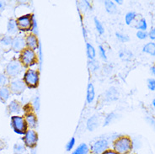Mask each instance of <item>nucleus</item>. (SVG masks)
Masks as SVG:
<instances>
[{
  "mask_svg": "<svg viewBox=\"0 0 155 154\" xmlns=\"http://www.w3.org/2000/svg\"><path fill=\"white\" fill-rule=\"evenodd\" d=\"M132 147V141L128 136H120L114 143V151L118 154H128Z\"/></svg>",
  "mask_w": 155,
  "mask_h": 154,
  "instance_id": "1",
  "label": "nucleus"
},
{
  "mask_svg": "<svg viewBox=\"0 0 155 154\" xmlns=\"http://www.w3.org/2000/svg\"><path fill=\"white\" fill-rule=\"evenodd\" d=\"M12 126L14 131L18 134H25L27 131V123L25 119L21 116H12L11 118Z\"/></svg>",
  "mask_w": 155,
  "mask_h": 154,
  "instance_id": "2",
  "label": "nucleus"
},
{
  "mask_svg": "<svg viewBox=\"0 0 155 154\" xmlns=\"http://www.w3.org/2000/svg\"><path fill=\"white\" fill-rule=\"evenodd\" d=\"M24 81L29 88H35L38 86L39 73L33 69H29L24 75Z\"/></svg>",
  "mask_w": 155,
  "mask_h": 154,
  "instance_id": "3",
  "label": "nucleus"
},
{
  "mask_svg": "<svg viewBox=\"0 0 155 154\" xmlns=\"http://www.w3.org/2000/svg\"><path fill=\"white\" fill-rule=\"evenodd\" d=\"M35 23V21L32 19V16L31 15H24L19 17L16 20V24H17V27L19 30L23 31H31L33 25Z\"/></svg>",
  "mask_w": 155,
  "mask_h": 154,
  "instance_id": "4",
  "label": "nucleus"
},
{
  "mask_svg": "<svg viewBox=\"0 0 155 154\" xmlns=\"http://www.w3.org/2000/svg\"><path fill=\"white\" fill-rule=\"evenodd\" d=\"M20 60L25 66H31L36 62V55L33 50L25 49L20 55Z\"/></svg>",
  "mask_w": 155,
  "mask_h": 154,
  "instance_id": "5",
  "label": "nucleus"
},
{
  "mask_svg": "<svg viewBox=\"0 0 155 154\" xmlns=\"http://www.w3.org/2000/svg\"><path fill=\"white\" fill-rule=\"evenodd\" d=\"M25 145L28 147H34L38 142V134L33 130L26 131L23 138Z\"/></svg>",
  "mask_w": 155,
  "mask_h": 154,
  "instance_id": "6",
  "label": "nucleus"
},
{
  "mask_svg": "<svg viewBox=\"0 0 155 154\" xmlns=\"http://www.w3.org/2000/svg\"><path fill=\"white\" fill-rule=\"evenodd\" d=\"M108 142L105 139H101L91 146V152L93 154H102L108 150Z\"/></svg>",
  "mask_w": 155,
  "mask_h": 154,
  "instance_id": "7",
  "label": "nucleus"
},
{
  "mask_svg": "<svg viewBox=\"0 0 155 154\" xmlns=\"http://www.w3.org/2000/svg\"><path fill=\"white\" fill-rule=\"evenodd\" d=\"M22 70V66L19 62L13 61L10 62L6 67V73L9 77H16L17 75H19L20 72Z\"/></svg>",
  "mask_w": 155,
  "mask_h": 154,
  "instance_id": "8",
  "label": "nucleus"
},
{
  "mask_svg": "<svg viewBox=\"0 0 155 154\" xmlns=\"http://www.w3.org/2000/svg\"><path fill=\"white\" fill-rule=\"evenodd\" d=\"M9 89L13 93L15 94H20L23 93L25 89V84L23 80L20 79H15L12 81L9 84Z\"/></svg>",
  "mask_w": 155,
  "mask_h": 154,
  "instance_id": "9",
  "label": "nucleus"
},
{
  "mask_svg": "<svg viewBox=\"0 0 155 154\" xmlns=\"http://www.w3.org/2000/svg\"><path fill=\"white\" fill-rule=\"evenodd\" d=\"M25 43H26V46L29 47V49H31V50H35V49L38 48L39 46L38 39L33 34H31L26 37Z\"/></svg>",
  "mask_w": 155,
  "mask_h": 154,
  "instance_id": "10",
  "label": "nucleus"
},
{
  "mask_svg": "<svg viewBox=\"0 0 155 154\" xmlns=\"http://www.w3.org/2000/svg\"><path fill=\"white\" fill-rule=\"evenodd\" d=\"M12 48L16 51H19L23 50L24 47L25 46V41L24 40L23 37L21 36H17L12 41Z\"/></svg>",
  "mask_w": 155,
  "mask_h": 154,
  "instance_id": "11",
  "label": "nucleus"
},
{
  "mask_svg": "<svg viewBox=\"0 0 155 154\" xmlns=\"http://www.w3.org/2000/svg\"><path fill=\"white\" fill-rule=\"evenodd\" d=\"M98 126H99V119H98V116H95V115L91 116L87 120V128H88L89 131H93L94 130L96 129Z\"/></svg>",
  "mask_w": 155,
  "mask_h": 154,
  "instance_id": "12",
  "label": "nucleus"
},
{
  "mask_svg": "<svg viewBox=\"0 0 155 154\" xmlns=\"http://www.w3.org/2000/svg\"><path fill=\"white\" fill-rule=\"evenodd\" d=\"M94 97H95L94 88V85L90 83L88 84V88H87V102L89 104H91L94 100Z\"/></svg>",
  "mask_w": 155,
  "mask_h": 154,
  "instance_id": "13",
  "label": "nucleus"
},
{
  "mask_svg": "<svg viewBox=\"0 0 155 154\" xmlns=\"http://www.w3.org/2000/svg\"><path fill=\"white\" fill-rule=\"evenodd\" d=\"M25 121L27 123V126H29L31 128H34L36 126V124H37V119L34 114L32 113H29L26 114L25 116Z\"/></svg>",
  "mask_w": 155,
  "mask_h": 154,
  "instance_id": "14",
  "label": "nucleus"
},
{
  "mask_svg": "<svg viewBox=\"0 0 155 154\" xmlns=\"http://www.w3.org/2000/svg\"><path fill=\"white\" fill-rule=\"evenodd\" d=\"M118 95H119V93L117 92V90H116V88H110V89H109L108 91L106 92L105 93V97H106V99L110 101H113V100H116L118 99Z\"/></svg>",
  "mask_w": 155,
  "mask_h": 154,
  "instance_id": "15",
  "label": "nucleus"
},
{
  "mask_svg": "<svg viewBox=\"0 0 155 154\" xmlns=\"http://www.w3.org/2000/svg\"><path fill=\"white\" fill-rule=\"evenodd\" d=\"M143 51L151 56H155V43L148 42L146 45H144L143 47Z\"/></svg>",
  "mask_w": 155,
  "mask_h": 154,
  "instance_id": "16",
  "label": "nucleus"
},
{
  "mask_svg": "<svg viewBox=\"0 0 155 154\" xmlns=\"http://www.w3.org/2000/svg\"><path fill=\"white\" fill-rule=\"evenodd\" d=\"M10 94V90L7 87H1L0 88V100L5 102L8 100Z\"/></svg>",
  "mask_w": 155,
  "mask_h": 154,
  "instance_id": "17",
  "label": "nucleus"
},
{
  "mask_svg": "<svg viewBox=\"0 0 155 154\" xmlns=\"http://www.w3.org/2000/svg\"><path fill=\"white\" fill-rule=\"evenodd\" d=\"M105 3V10L109 14H115L117 11L116 9V6L115 3H113L112 1H109V0H106L104 2Z\"/></svg>",
  "mask_w": 155,
  "mask_h": 154,
  "instance_id": "18",
  "label": "nucleus"
},
{
  "mask_svg": "<svg viewBox=\"0 0 155 154\" xmlns=\"http://www.w3.org/2000/svg\"><path fill=\"white\" fill-rule=\"evenodd\" d=\"M86 48H87V55H88V57L90 60H94L95 56H96V52H95V49L91 44L87 43L86 44Z\"/></svg>",
  "mask_w": 155,
  "mask_h": 154,
  "instance_id": "19",
  "label": "nucleus"
},
{
  "mask_svg": "<svg viewBox=\"0 0 155 154\" xmlns=\"http://www.w3.org/2000/svg\"><path fill=\"white\" fill-rule=\"evenodd\" d=\"M89 147L85 143H82L81 145L78 146V148L72 154H88Z\"/></svg>",
  "mask_w": 155,
  "mask_h": 154,
  "instance_id": "20",
  "label": "nucleus"
},
{
  "mask_svg": "<svg viewBox=\"0 0 155 154\" xmlns=\"http://www.w3.org/2000/svg\"><path fill=\"white\" fill-rule=\"evenodd\" d=\"M8 110L10 113H19L20 111V105L16 100H13L8 105Z\"/></svg>",
  "mask_w": 155,
  "mask_h": 154,
  "instance_id": "21",
  "label": "nucleus"
},
{
  "mask_svg": "<svg viewBox=\"0 0 155 154\" xmlns=\"http://www.w3.org/2000/svg\"><path fill=\"white\" fill-rule=\"evenodd\" d=\"M136 17H137V14H136L135 12H128L127 14L126 15V16H125V22H126V24H127V25H130L134 21V19H136Z\"/></svg>",
  "mask_w": 155,
  "mask_h": 154,
  "instance_id": "22",
  "label": "nucleus"
},
{
  "mask_svg": "<svg viewBox=\"0 0 155 154\" xmlns=\"http://www.w3.org/2000/svg\"><path fill=\"white\" fill-rule=\"evenodd\" d=\"M17 24H16V20L15 19H10L8 21V32L10 34L15 33L17 31Z\"/></svg>",
  "mask_w": 155,
  "mask_h": 154,
  "instance_id": "23",
  "label": "nucleus"
},
{
  "mask_svg": "<svg viewBox=\"0 0 155 154\" xmlns=\"http://www.w3.org/2000/svg\"><path fill=\"white\" fill-rule=\"evenodd\" d=\"M94 21L95 28H96V30H97V31H98V33H99L100 35H103V34L105 33V29H104V26H103V25L101 24V21H100L99 19H97V18H94Z\"/></svg>",
  "mask_w": 155,
  "mask_h": 154,
  "instance_id": "24",
  "label": "nucleus"
},
{
  "mask_svg": "<svg viewBox=\"0 0 155 154\" xmlns=\"http://www.w3.org/2000/svg\"><path fill=\"white\" fill-rule=\"evenodd\" d=\"M137 28L139 30V31H147V21L145 19H141L139 20V22L137 24Z\"/></svg>",
  "mask_w": 155,
  "mask_h": 154,
  "instance_id": "25",
  "label": "nucleus"
},
{
  "mask_svg": "<svg viewBox=\"0 0 155 154\" xmlns=\"http://www.w3.org/2000/svg\"><path fill=\"white\" fill-rule=\"evenodd\" d=\"M116 38L118 39V41H120V42H127L130 40L127 35H125V34H122V33H120V32H116Z\"/></svg>",
  "mask_w": 155,
  "mask_h": 154,
  "instance_id": "26",
  "label": "nucleus"
},
{
  "mask_svg": "<svg viewBox=\"0 0 155 154\" xmlns=\"http://www.w3.org/2000/svg\"><path fill=\"white\" fill-rule=\"evenodd\" d=\"M116 118V115L115 113H110L109 115L106 116L105 119V123H104V126H107L109 124H110L113 121V120Z\"/></svg>",
  "mask_w": 155,
  "mask_h": 154,
  "instance_id": "27",
  "label": "nucleus"
},
{
  "mask_svg": "<svg viewBox=\"0 0 155 154\" xmlns=\"http://www.w3.org/2000/svg\"><path fill=\"white\" fill-rule=\"evenodd\" d=\"M14 150L15 152V153L20 154L21 152H24L25 151V147L24 146V145H21V144H15L14 146Z\"/></svg>",
  "mask_w": 155,
  "mask_h": 154,
  "instance_id": "28",
  "label": "nucleus"
},
{
  "mask_svg": "<svg viewBox=\"0 0 155 154\" xmlns=\"http://www.w3.org/2000/svg\"><path fill=\"white\" fill-rule=\"evenodd\" d=\"M137 37L140 40H145L148 36V34L147 33V31H137Z\"/></svg>",
  "mask_w": 155,
  "mask_h": 154,
  "instance_id": "29",
  "label": "nucleus"
},
{
  "mask_svg": "<svg viewBox=\"0 0 155 154\" xmlns=\"http://www.w3.org/2000/svg\"><path fill=\"white\" fill-rule=\"evenodd\" d=\"M147 88L151 91H155V78H149L147 80Z\"/></svg>",
  "mask_w": 155,
  "mask_h": 154,
  "instance_id": "30",
  "label": "nucleus"
},
{
  "mask_svg": "<svg viewBox=\"0 0 155 154\" xmlns=\"http://www.w3.org/2000/svg\"><path fill=\"white\" fill-rule=\"evenodd\" d=\"M74 144H75V138L74 137H72L70 139L69 142L68 143L66 146V149L67 151H71L73 149V147L74 146Z\"/></svg>",
  "mask_w": 155,
  "mask_h": 154,
  "instance_id": "31",
  "label": "nucleus"
},
{
  "mask_svg": "<svg viewBox=\"0 0 155 154\" xmlns=\"http://www.w3.org/2000/svg\"><path fill=\"white\" fill-rule=\"evenodd\" d=\"M99 51H100V55H101V58H102L103 60L106 61V60H107V57H106V52H105V48L102 46H99Z\"/></svg>",
  "mask_w": 155,
  "mask_h": 154,
  "instance_id": "32",
  "label": "nucleus"
},
{
  "mask_svg": "<svg viewBox=\"0 0 155 154\" xmlns=\"http://www.w3.org/2000/svg\"><path fill=\"white\" fill-rule=\"evenodd\" d=\"M89 68L92 70V71H95V70L99 67V64L97 63L94 60H91L89 63Z\"/></svg>",
  "mask_w": 155,
  "mask_h": 154,
  "instance_id": "33",
  "label": "nucleus"
},
{
  "mask_svg": "<svg viewBox=\"0 0 155 154\" xmlns=\"http://www.w3.org/2000/svg\"><path fill=\"white\" fill-rule=\"evenodd\" d=\"M7 81H8L7 77L3 73H0V86H4L6 84Z\"/></svg>",
  "mask_w": 155,
  "mask_h": 154,
  "instance_id": "34",
  "label": "nucleus"
},
{
  "mask_svg": "<svg viewBox=\"0 0 155 154\" xmlns=\"http://www.w3.org/2000/svg\"><path fill=\"white\" fill-rule=\"evenodd\" d=\"M12 38L10 36H4V38L2 39V42L4 45H9V44H12Z\"/></svg>",
  "mask_w": 155,
  "mask_h": 154,
  "instance_id": "35",
  "label": "nucleus"
},
{
  "mask_svg": "<svg viewBox=\"0 0 155 154\" xmlns=\"http://www.w3.org/2000/svg\"><path fill=\"white\" fill-rule=\"evenodd\" d=\"M148 37L153 41H155V27L153 28L150 32L148 33Z\"/></svg>",
  "mask_w": 155,
  "mask_h": 154,
  "instance_id": "36",
  "label": "nucleus"
},
{
  "mask_svg": "<svg viewBox=\"0 0 155 154\" xmlns=\"http://www.w3.org/2000/svg\"><path fill=\"white\" fill-rule=\"evenodd\" d=\"M34 105H35V108L36 110V111H38L39 109H40V99L38 97H36L34 101Z\"/></svg>",
  "mask_w": 155,
  "mask_h": 154,
  "instance_id": "37",
  "label": "nucleus"
},
{
  "mask_svg": "<svg viewBox=\"0 0 155 154\" xmlns=\"http://www.w3.org/2000/svg\"><path fill=\"white\" fill-rule=\"evenodd\" d=\"M102 154H118L116 153L115 151H112V150H106L105 152H103Z\"/></svg>",
  "mask_w": 155,
  "mask_h": 154,
  "instance_id": "38",
  "label": "nucleus"
},
{
  "mask_svg": "<svg viewBox=\"0 0 155 154\" xmlns=\"http://www.w3.org/2000/svg\"><path fill=\"white\" fill-rule=\"evenodd\" d=\"M125 57V51H119V57L123 58Z\"/></svg>",
  "mask_w": 155,
  "mask_h": 154,
  "instance_id": "39",
  "label": "nucleus"
},
{
  "mask_svg": "<svg viewBox=\"0 0 155 154\" xmlns=\"http://www.w3.org/2000/svg\"><path fill=\"white\" fill-rule=\"evenodd\" d=\"M150 71H151L152 74H153V76H155V66H153V67H150Z\"/></svg>",
  "mask_w": 155,
  "mask_h": 154,
  "instance_id": "40",
  "label": "nucleus"
},
{
  "mask_svg": "<svg viewBox=\"0 0 155 154\" xmlns=\"http://www.w3.org/2000/svg\"><path fill=\"white\" fill-rule=\"evenodd\" d=\"M83 34H84V36L86 38L87 37V32H86V30L84 28H83Z\"/></svg>",
  "mask_w": 155,
  "mask_h": 154,
  "instance_id": "41",
  "label": "nucleus"
},
{
  "mask_svg": "<svg viewBox=\"0 0 155 154\" xmlns=\"http://www.w3.org/2000/svg\"><path fill=\"white\" fill-rule=\"evenodd\" d=\"M116 3L118 4H122L123 1H120V0H116Z\"/></svg>",
  "mask_w": 155,
  "mask_h": 154,
  "instance_id": "42",
  "label": "nucleus"
},
{
  "mask_svg": "<svg viewBox=\"0 0 155 154\" xmlns=\"http://www.w3.org/2000/svg\"><path fill=\"white\" fill-rule=\"evenodd\" d=\"M152 104H153V107H154V108H155V100H153V102H152Z\"/></svg>",
  "mask_w": 155,
  "mask_h": 154,
  "instance_id": "43",
  "label": "nucleus"
},
{
  "mask_svg": "<svg viewBox=\"0 0 155 154\" xmlns=\"http://www.w3.org/2000/svg\"><path fill=\"white\" fill-rule=\"evenodd\" d=\"M3 5H4L3 3H2V2H0V8H2V7H3Z\"/></svg>",
  "mask_w": 155,
  "mask_h": 154,
  "instance_id": "44",
  "label": "nucleus"
},
{
  "mask_svg": "<svg viewBox=\"0 0 155 154\" xmlns=\"http://www.w3.org/2000/svg\"><path fill=\"white\" fill-rule=\"evenodd\" d=\"M15 154H18V153H15Z\"/></svg>",
  "mask_w": 155,
  "mask_h": 154,
  "instance_id": "45",
  "label": "nucleus"
},
{
  "mask_svg": "<svg viewBox=\"0 0 155 154\" xmlns=\"http://www.w3.org/2000/svg\"><path fill=\"white\" fill-rule=\"evenodd\" d=\"M131 154H132V153H131Z\"/></svg>",
  "mask_w": 155,
  "mask_h": 154,
  "instance_id": "46",
  "label": "nucleus"
}]
</instances>
